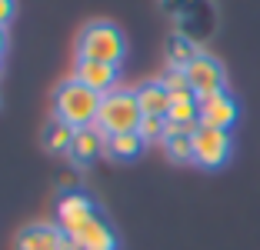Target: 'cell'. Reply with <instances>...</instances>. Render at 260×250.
Instances as JSON below:
<instances>
[{
	"mask_svg": "<svg viewBox=\"0 0 260 250\" xmlns=\"http://www.w3.org/2000/svg\"><path fill=\"white\" fill-rule=\"evenodd\" d=\"M127 57V37L110 20H90L77 34V60H100L120 67Z\"/></svg>",
	"mask_w": 260,
	"mask_h": 250,
	"instance_id": "6da1fadb",
	"label": "cell"
},
{
	"mask_svg": "<svg viewBox=\"0 0 260 250\" xmlns=\"http://www.w3.org/2000/svg\"><path fill=\"white\" fill-rule=\"evenodd\" d=\"M100 100H104V93H97L87 83L67 77L54 90V117L67 120L70 127H90V123H97Z\"/></svg>",
	"mask_w": 260,
	"mask_h": 250,
	"instance_id": "7a4b0ae2",
	"label": "cell"
},
{
	"mask_svg": "<svg viewBox=\"0 0 260 250\" xmlns=\"http://www.w3.org/2000/svg\"><path fill=\"white\" fill-rule=\"evenodd\" d=\"M144 114H140V104H137V93L127 90V87H117V90L104 93L100 100V110H97V127L104 130L107 137L114 134H130L137 130Z\"/></svg>",
	"mask_w": 260,
	"mask_h": 250,
	"instance_id": "3957f363",
	"label": "cell"
},
{
	"mask_svg": "<svg viewBox=\"0 0 260 250\" xmlns=\"http://www.w3.org/2000/svg\"><path fill=\"white\" fill-rule=\"evenodd\" d=\"M93 217H100V207L87 190H63L60 194V200H57V227L67 237H74L80 227H87Z\"/></svg>",
	"mask_w": 260,
	"mask_h": 250,
	"instance_id": "277c9868",
	"label": "cell"
},
{
	"mask_svg": "<svg viewBox=\"0 0 260 250\" xmlns=\"http://www.w3.org/2000/svg\"><path fill=\"white\" fill-rule=\"evenodd\" d=\"M234 153V137L230 130H214V127H200L193 134V164L204 170H220Z\"/></svg>",
	"mask_w": 260,
	"mask_h": 250,
	"instance_id": "5b68a950",
	"label": "cell"
},
{
	"mask_svg": "<svg viewBox=\"0 0 260 250\" xmlns=\"http://www.w3.org/2000/svg\"><path fill=\"white\" fill-rule=\"evenodd\" d=\"M184 74H187L190 90L197 93V100L227 90V70H223V64L217 60V57H210V53H204V50H200L197 57L184 67Z\"/></svg>",
	"mask_w": 260,
	"mask_h": 250,
	"instance_id": "8992f818",
	"label": "cell"
},
{
	"mask_svg": "<svg viewBox=\"0 0 260 250\" xmlns=\"http://www.w3.org/2000/svg\"><path fill=\"white\" fill-rule=\"evenodd\" d=\"M14 250H77V243L57 224H27L17 230Z\"/></svg>",
	"mask_w": 260,
	"mask_h": 250,
	"instance_id": "52a82bcc",
	"label": "cell"
},
{
	"mask_svg": "<svg viewBox=\"0 0 260 250\" xmlns=\"http://www.w3.org/2000/svg\"><path fill=\"white\" fill-rule=\"evenodd\" d=\"M240 117V104L234 100V93L220 90L210 97H200V127H214V130H230Z\"/></svg>",
	"mask_w": 260,
	"mask_h": 250,
	"instance_id": "ba28073f",
	"label": "cell"
},
{
	"mask_svg": "<svg viewBox=\"0 0 260 250\" xmlns=\"http://www.w3.org/2000/svg\"><path fill=\"white\" fill-rule=\"evenodd\" d=\"M104 150H107V134H104L97 123H90V127H77L67 157H70L74 167H90Z\"/></svg>",
	"mask_w": 260,
	"mask_h": 250,
	"instance_id": "9c48e42d",
	"label": "cell"
},
{
	"mask_svg": "<svg viewBox=\"0 0 260 250\" xmlns=\"http://www.w3.org/2000/svg\"><path fill=\"white\" fill-rule=\"evenodd\" d=\"M74 80L87 83L90 90L97 93H110L117 90V80H120V67L114 64H100V60H74Z\"/></svg>",
	"mask_w": 260,
	"mask_h": 250,
	"instance_id": "30bf717a",
	"label": "cell"
},
{
	"mask_svg": "<svg viewBox=\"0 0 260 250\" xmlns=\"http://www.w3.org/2000/svg\"><path fill=\"white\" fill-rule=\"evenodd\" d=\"M70 240L80 250H117V234H114V227H110L107 220H104V213L93 217L87 227H80Z\"/></svg>",
	"mask_w": 260,
	"mask_h": 250,
	"instance_id": "8fae6325",
	"label": "cell"
},
{
	"mask_svg": "<svg viewBox=\"0 0 260 250\" xmlns=\"http://www.w3.org/2000/svg\"><path fill=\"white\" fill-rule=\"evenodd\" d=\"M134 93H137V104L144 117H167L170 104H174V97L167 93V87L160 80H144Z\"/></svg>",
	"mask_w": 260,
	"mask_h": 250,
	"instance_id": "7c38bea8",
	"label": "cell"
},
{
	"mask_svg": "<svg viewBox=\"0 0 260 250\" xmlns=\"http://www.w3.org/2000/svg\"><path fill=\"white\" fill-rule=\"evenodd\" d=\"M74 134H77V127H70L60 117H50L44 123V130H40V144H44L47 153H67L70 144H74Z\"/></svg>",
	"mask_w": 260,
	"mask_h": 250,
	"instance_id": "4fadbf2b",
	"label": "cell"
},
{
	"mask_svg": "<svg viewBox=\"0 0 260 250\" xmlns=\"http://www.w3.org/2000/svg\"><path fill=\"white\" fill-rule=\"evenodd\" d=\"M144 137L137 134V130H130V134H114L107 137V157L110 160H120V164H127V160H137L140 153H144Z\"/></svg>",
	"mask_w": 260,
	"mask_h": 250,
	"instance_id": "5bb4252c",
	"label": "cell"
},
{
	"mask_svg": "<svg viewBox=\"0 0 260 250\" xmlns=\"http://www.w3.org/2000/svg\"><path fill=\"white\" fill-rule=\"evenodd\" d=\"M197 53H200V47L193 37H187V34H170L167 37V67L184 70Z\"/></svg>",
	"mask_w": 260,
	"mask_h": 250,
	"instance_id": "9a60e30c",
	"label": "cell"
},
{
	"mask_svg": "<svg viewBox=\"0 0 260 250\" xmlns=\"http://www.w3.org/2000/svg\"><path fill=\"white\" fill-rule=\"evenodd\" d=\"M164 153L174 164H193V134H180V130H167L164 137Z\"/></svg>",
	"mask_w": 260,
	"mask_h": 250,
	"instance_id": "2e32d148",
	"label": "cell"
},
{
	"mask_svg": "<svg viewBox=\"0 0 260 250\" xmlns=\"http://www.w3.org/2000/svg\"><path fill=\"white\" fill-rule=\"evenodd\" d=\"M157 80L167 87V93H170L174 100H177V97H197V93L190 90V83H187V74H184V70H177V67H167L160 77H157Z\"/></svg>",
	"mask_w": 260,
	"mask_h": 250,
	"instance_id": "e0dca14e",
	"label": "cell"
},
{
	"mask_svg": "<svg viewBox=\"0 0 260 250\" xmlns=\"http://www.w3.org/2000/svg\"><path fill=\"white\" fill-rule=\"evenodd\" d=\"M137 134L144 137V144H164V137H167V117H144Z\"/></svg>",
	"mask_w": 260,
	"mask_h": 250,
	"instance_id": "ac0fdd59",
	"label": "cell"
},
{
	"mask_svg": "<svg viewBox=\"0 0 260 250\" xmlns=\"http://www.w3.org/2000/svg\"><path fill=\"white\" fill-rule=\"evenodd\" d=\"M17 14V0H0V27H7Z\"/></svg>",
	"mask_w": 260,
	"mask_h": 250,
	"instance_id": "d6986e66",
	"label": "cell"
},
{
	"mask_svg": "<svg viewBox=\"0 0 260 250\" xmlns=\"http://www.w3.org/2000/svg\"><path fill=\"white\" fill-rule=\"evenodd\" d=\"M4 50H7V27H0V57H4Z\"/></svg>",
	"mask_w": 260,
	"mask_h": 250,
	"instance_id": "ffe728a7",
	"label": "cell"
},
{
	"mask_svg": "<svg viewBox=\"0 0 260 250\" xmlns=\"http://www.w3.org/2000/svg\"><path fill=\"white\" fill-rule=\"evenodd\" d=\"M0 74H4V67H0Z\"/></svg>",
	"mask_w": 260,
	"mask_h": 250,
	"instance_id": "44dd1931",
	"label": "cell"
},
{
	"mask_svg": "<svg viewBox=\"0 0 260 250\" xmlns=\"http://www.w3.org/2000/svg\"><path fill=\"white\" fill-rule=\"evenodd\" d=\"M77 250H80V247H77Z\"/></svg>",
	"mask_w": 260,
	"mask_h": 250,
	"instance_id": "7402d4cb",
	"label": "cell"
}]
</instances>
